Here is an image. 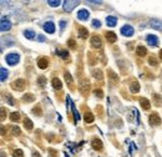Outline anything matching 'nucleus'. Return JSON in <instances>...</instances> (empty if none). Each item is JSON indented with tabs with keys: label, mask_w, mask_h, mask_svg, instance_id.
<instances>
[{
	"label": "nucleus",
	"mask_w": 162,
	"mask_h": 157,
	"mask_svg": "<svg viewBox=\"0 0 162 157\" xmlns=\"http://www.w3.org/2000/svg\"><path fill=\"white\" fill-rule=\"evenodd\" d=\"M5 60L9 65H16L19 62V60H20V56H19L18 52H10V54L6 55Z\"/></svg>",
	"instance_id": "obj_1"
},
{
	"label": "nucleus",
	"mask_w": 162,
	"mask_h": 157,
	"mask_svg": "<svg viewBox=\"0 0 162 157\" xmlns=\"http://www.w3.org/2000/svg\"><path fill=\"white\" fill-rule=\"evenodd\" d=\"M25 85H26L25 80H22V78H18V80H15L13 84H11V87H13L14 90H16V91H21V90L25 87Z\"/></svg>",
	"instance_id": "obj_2"
},
{
	"label": "nucleus",
	"mask_w": 162,
	"mask_h": 157,
	"mask_svg": "<svg viewBox=\"0 0 162 157\" xmlns=\"http://www.w3.org/2000/svg\"><path fill=\"white\" fill-rule=\"evenodd\" d=\"M79 5V1H74V0H67L64 3V9L66 11H71L74 7H76Z\"/></svg>",
	"instance_id": "obj_3"
},
{
	"label": "nucleus",
	"mask_w": 162,
	"mask_h": 157,
	"mask_svg": "<svg viewBox=\"0 0 162 157\" xmlns=\"http://www.w3.org/2000/svg\"><path fill=\"white\" fill-rule=\"evenodd\" d=\"M121 34L123 36H132L134 35V28L130 25H125L121 28Z\"/></svg>",
	"instance_id": "obj_4"
},
{
	"label": "nucleus",
	"mask_w": 162,
	"mask_h": 157,
	"mask_svg": "<svg viewBox=\"0 0 162 157\" xmlns=\"http://www.w3.org/2000/svg\"><path fill=\"white\" fill-rule=\"evenodd\" d=\"M91 45L94 47H96V49H99L101 47V45H102V41H101V37L99 35H94L91 37Z\"/></svg>",
	"instance_id": "obj_5"
},
{
	"label": "nucleus",
	"mask_w": 162,
	"mask_h": 157,
	"mask_svg": "<svg viewBox=\"0 0 162 157\" xmlns=\"http://www.w3.org/2000/svg\"><path fill=\"white\" fill-rule=\"evenodd\" d=\"M10 28H11L10 20H7V19H5V18H3L1 19V25H0L1 31H7V30H10Z\"/></svg>",
	"instance_id": "obj_6"
},
{
	"label": "nucleus",
	"mask_w": 162,
	"mask_h": 157,
	"mask_svg": "<svg viewBox=\"0 0 162 157\" xmlns=\"http://www.w3.org/2000/svg\"><path fill=\"white\" fill-rule=\"evenodd\" d=\"M44 30L46 31L47 34H52L55 31V24L52 21H47L44 24Z\"/></svg>",
	"instance_id": "obj_7"
},
{
	"label": "nucleus",
	"mask_w": 162,
	"mask_h": 157,
	"mask_svg": "<svg viewBox=\"0 0 162 157\" xmlns=\"http://www.w3.org/2000/svg\"><path fill=\"white\" fill-rule=\"evenodd\" d=\"M150 123H151L152 126H159L160 123H161L160 116H159V115H156V114H152L151 116H150Z\"/></svg>",
	"instance_id": "obj_8"
},
{
	"label": "nucleus",
	"mask_w": 162,
	"mask_h": 157,
	"mask_svg": "<svg viewBox=\"0 0 162 157\" xmlns=\"http://www.w3.org/2000/svg\"><path fill=\"white\" fill-rule=\"evenodd\" d=\"M89 87H90V82L87 80H84L80 84V91L84 93V95H87V92H89Z\"/></svg>",
	"instance_id": "obj_9"
},
{
	"label": "nucleus",
	"mask_w": 162,
	"mask_h": 157,
	"mask_svg": "<svg viewBox=\"0 0 162 157\" xmlns=\"http://www.w3.org/2000/svg\"><path fill=\"white\" fill-rule=\"evenodd\" d=\"M90 16V13L86 9H81V10H79V13H77V18L80 19V20H87Z\"/></svg>",
	"instance_id": "obj_10"
},
{
	"label": "nucleus",
	"mask_w": 162,
	"mask_h": 157,
	"mask_svg": "<svg viewBox=\"0 0 162 157\" xmlns=\"http://www.w3.org/2000/svg\"><path fill=\"white\" fill-rule=\"evenodd\" d=\"M91 143H92V147L96 150V151H101L104 147V145H102V142H101L99 138H92V141H91Z\"/></svg>",
	"instance_id": "obj_11"
},
{
	"label": "nucleus",
	"mask_w": 162,
	"mask_h": 157,
	"mask_svg": "<svg viewBox=\"0 0 162 157\" xmlns=\"http://www.w3.org/2000/svg\"><path fill=\"white\" fill-rule=\"evenodd\" d=\"M105 36H106V40L110 44H114L116 41V39H117V37H116V34L114 31H106L105 32Z\"/></svg>",
	"instance_id": "obj_12"
},
{
	"label": "nucleus",
	"mask_w": 162,
	"mask_h": 157,
	"mask_svg": "<svg viewBox=\"0 0 162 157\" xmlns=\"http://www.w3.org/2000/svg\"><path fill=\"white\" fill-rule=\"evenodd\" d=\"M146 40H147V43L151 45V46H157V45H159V39H157L155 35H147L146 36Z\"/></svg>",
	"instance_id": "obj_13"
},
{
	"label": "nucleus",
	"mask_w": 162,
	"mask_h": 157,
	"mask_svg": "<svg viewBox=\"0 0 162 157\" xmlns=\"http://www.w3.org/2000/svg\"><path fill=\"white\" fill-rule=\"evenodd\" d=\"M37 66L40 67V69H46V67L49 66V59L46 58H41L37 60Z\"/></svg>",
	"instance_id": "obj_14"
},
{
	"label": "nucleus",
	"mask_w": 162,
	"mask_h": 157,
	"mask_svg": "<svg viewBox=\"0 0 162 157\" xmlns=\"http://www.w3.org/2000/svg\"><path fill=\"white\" fill-rule=\"evenodd\" d=\"M106 24L108 26H115L116 24H117V19H116V16H112V15H110V16L106 18Z\"/></svg>",
	"instance_id": "obj_15"
},
{
	"label": "nucleus",
	"mask_w": 162,
	"mask_h": 157,
	"mask_svg": "<svg viewBox=\"0 0 162 157\" xmlns=\"http://www.w3.org/2000/svg\"><path fill=\"white\" fill-rule=\"evenodd\" d=\"M150 24H151V26L153 29H157V30H162V21H160V20H151L150 21Z\"/></svg>",
	"instance_id": "obj_16"
},
{
	"label": "nucleus",
	"mask_w": 162,
	"mask_h": 157,
	"mask_svg": "<svg viewBox=\"0 0 162 157\" xmlns=\"http://www.w3.org/2000/svg\"><path fill=\"white\" fill-rule=\"evenodd\" d=\"M79 36H80L81 39H86V37L89 36L87 29H85V28H82V26H80V28H79Z\"/></svg>",
	"instance_id": "obj_17"
},
{
	"label": "nucleus",
	"mask_w": 162,
	"mask_h": 157,
	"mask_svg": "<svg viewBox=\"0 0 162 157\" xmlns=\"http://www.w3.org/2000/svg\"><path fill=\"white\" fill-rule=\"evenodd\" d=\"M51 82H52V87L56 89V90H60V89L62 87L61 81H60L58 77H54V78H52V81H51Z\"/></svg>",
	"instance_id": "obj_18"
},
{
	"label": "nucleus",
	"mask_w": 162,
	"mask_h": 157,
	"mask_svg": "<svg viewBox=\"0 0 162 157\" xmlns=\"http://www.w3.org/2000/svg\"><path fill=\"white\" fill-rule=\"evenodd\" d=\"M140 102H141V106L144 110H148L151 107V104H150V101L147 99H140Z\"/></svg>",
	"instance_id": "obj_19"
},
{
	"label": "nucleus",
	"mask_w": 162,
	"mask_h": 157,
	"mask_svg": "<svg viewBox=\"0 0 162 157\" xmlns=\"http://www.w3.org/2000/svg\"><path fill=\"white\" fill-rule=\"evenodd\" d=\"M136 54L138 56H145L146 54H147V50H146L145 46H137L136 47Z\"/></svg>",
	"instance_id": "obj_20"
},
{
	"label": "nucleus",
	"mask_w": 162,
	"mask_h": 157,
	"mask_svg": "<svg viewBox=\"0 0 162 157\" xmlns=\"http://www.w3.org/2000/svg\"><path fill=\"white\" fill-rule=\"evenodd\" d=\"M24 36L26 37V39H29V40H33L34 37H35V32H34L33 30H25V31H24Z\"/></svg>",
	"instance_id": "obj_21"
},
{
	"label": "nucleus",
	"mask_w": 162,
	"mask_h": 157,
	"mask_svg": "<svg viewBox=\"0 0 162 157\" xmlns=\"http://www.w3.org/2000/svg\"><path fill=\"white\" fill-rule=\"evenodd\" d=\"M5 99H6V101H7V104H9V105H11V106H14V105H16V100H15L14 97L10 95V93H6V95H5Z\"/></svg>",
	"instance_id": "obj_22"
},
{
	"label": "nucleus",
	"mask_w": 162,
	"mask_h": 157,
	"mask_svg": "<svg viewBox=\"0 0 162 157\" xmlns=\"http://www.w3.org/2000/svg\"><path fill=\"white\" fill-rule=\"evenodd\" d=\"M131 91H132L134 93L140 91V84H138L137 81H134L132 84H131Z\"/></svg>",
	"instance_id": "obj_23"
},
{
	"label": "nucleus",
	"mask_w": 162,
	"mask_h": 157,
	"mask_svg": "<svg viewBox=\"0 0 162 157\" xmlns=\"http://www.w3.org/2000/svg\"><path fill=\"white\" fill-rule=\"evenodd\" d=\"M94 118L95 117H94V115L91 114V112H86L85 114V122L86 123H91L94 121Z\"/></svg>",
	"instance_id": "obj_24"
},
{
	"label": "nucleus",
	"mask_w": 162,
	"mask_h": 157,
	"mask_svg": "<svg viewBox=\"0 0 162 157\" xmlns=\"http://www.w3.org/2000/svg\"><path fill=\"white\" fill-rule=\"evenodd\" d=\"M24 126H25V129L30 131V130H33V122H31V120H29V118H25L24 120Z\"/></svg>",
	"instance_id": "obj_25"
},
{
	"label": "nucleus",
	"mask_w": 162,
	"mask_h": 157,
	"mask_svg": "<svg viewBox=\"0 0 162 157\" xmlns=\"http://www.w3.org/2000/svg\"><path fill=\"white\" fill-rule=\"evenodd\" d=\"M22 100L26 101V102H33V101L35 100V96H34L33 93H26V95H24V97H22Z\"/></svg>",
	"instance_id": "obj_26"
},
{
	"label": "nucleus",
	"mask_w": 162,
	"mask_h": 157,
	"mask_svg": "<svg viewBox=\"0 0 162 157\" xmlns=\"http://www.w3.org/2000/svg\"><path fill=\"white\" fill-rule=\"evenodd\" d=\"M10 118H11V121H13V122L19 121V120H20V114H19V112H11V114H10Z\"/></svg>",
	"instance_id": "obj_27"
},
{
	"label": "nucleus",
	"mask_w": 162,
	"mask_h": 157,
	"mask_svg": "<svg viewBox=\"0 0 162 157\" xmlns=\"http://www.w3.org/2000/svg\"><path fill=\"white\" fill-rule=\"evenodd\" d=\"M64 76H65V80H66V82H67L69 85H73V84H74V80H73V77H71L70 72H65V75H64Z\"/></svg>",
	"instance_id": "obj_28"
},
{
	"label": "nucleus",
	"mask_w": 162,
	"mask_h": 157,
	"mask_svg": "<svg viewBox=\"0 0 162 157\" xmlns=\"http://www.w3.org/2000/svg\"><path fill=\"white\" fill-rule=\"evenodd\" d=\"M0 71H1V77H0V80L5 81L6 77H7V74H9V72H7V70H5L4 67H1V70H0Z\"/></svg>",
	"instance_id": "obj_29"
},
{
	"label": "nucleus",
	"mask_w": 162,
	"mask_h": 157,
	"mask_svg": "<svg viewBox=\"0 0 162 157\" xmlns=\"http://www.w3.org/2000/svg\"><path fill=\"white\" fill-rule=\"evenodd\" d=\"M47 4L50 6H52V7H56V6H59L60 4H61V1H60V0H56V1H54V0H49Z\"/></svg>",
	"instance_id": "obj_30"
},
{
	"label": "nucleus",
	"mask_w": 162,
	"mask_h": 157,
	"mask_svg": "<svg viewBox=\"0 0 162 157\" xmlns=\"http://www.w3.org/2000/svg\"><path fill=\"white\" fill-rule=\"evenodd\" d=\"M153 101L157 102V105H161L162 104V97L159 95V93H155V95H153Z\"/></svg>",
	"instance_id": "obj_31"
},
{
	"label": "nucleus",
	"mask_w": 162,
	"mask_h": 157,
	"mask_svg": "<svg viewBox=\"0 0 162 157\" xmlns=\"http://www.w3.org/2000/svg\"><path fill=\"white\" fill-rule=\"evenodd\" d=\"M108 77H110L112 81H116V82H117V80H119L117 75H115V72H112V71H110V72H108Z\"/></svg>",
	"instance_id": "obj_32"
},
{
	"label": "nucleus",
	"mask_w": 162,
	"mask_h": 157,
	"mask_svg": "<svg viewBox=\"0 0 162 157\" xmlns=\"http://www.w3.org/2000/svg\"><path fill=\"white\" fill-rule=\"evenodd\" d=\"M59 52V55L61 56L62 59H66V58H69V52H67L66 50H61V51H58Z\"/></svg>",
	"instance_id": "obj_33"
},
{
	"label": "nucleus",
	"mask_w": 162,
	"mask_h": 157,
	"mask_svg": "<svg viewBox=\"0 0 162 157\" xmlns=\"http://www.w3.org/2000/svg\"><path fill=\"white\" fill-rule=\"evenodd\" d=\"M11 130H13V133L15 135V136H19L20 135V129L16 126H11Z\"/></svg>",
	"instance_id": "obj_34"
},
{
	"label": "nucleus",
	"mask_w": 162,
	"mask_h": 157,
	"mask_svg": "<svg viewBox=\"0 0 162 157\" xmlns=\"http://www.w3.org/2000/svg\"><path fill=\"white\" fill-rule=\"evenodd\" d=\"M14 157H24V153H22L21 150H15L14 151Z\"/></svg>",
	"instance_id": "obj_35"
},
{
	"label": "nucleus",
	"mask_w": 162,
	"mask_h": 157,
	"mask_svg": "<svg viewBox=\"0 0 162 157\" xmlns=\"http://www.w3.org/2000/svg\"><path fill=\"white\" fill-rule=\"evenodd\" d=\"M76 43H75V40H73V39H70L69 41H67V45H69V47L70 49H75L76 47V45H75Z\"/></svg>",
	"instance_id": "obj_36"
},
{
	"label": "nucleus",
	"mask_w": 162,
	"mask_h": 157,
	"mask_svg": "<svg viewBox=\"0 0 162 157\" xmlns=\"http://www.w3.org/2000/svg\"><path fill=\"white\" fill-rule=\"evenodd\" d=\"M148 62H150V65H152V66H157V65H159V64H157V60H155V58H152V56L148 59Z\"/></svg>",
	"instance_id": "obj_37"
},
{
	"label": "nucleus",
	"mask_w": 162,
	"mask_h": 157,
	"mask_svg": "<svg viewBox=\"0 0 162 157\" xmlns=\"http://www.w3.org/2000/svg\"><path fill=\"white\" fill-rule=\"evenodd\" d=\"M95 95L97 96V97H99V99H102V97H104V92H102V90H95Z\"/></svg>",
	"instance_id": "obj_38"
},
{
	"label": "nucleus",
	"mask_w": 162,
	"mask_h": 157,
	"mask_svg": "<svg viewBox=\"0 0 162 157\" xmlns=\"http://www.w3.org/2000/svg\"><path fill=\"white\" fill-rule=\"evenodd\" d=\"M92 26H94V28H100V26H101L100 20H96V19H95V20H92Z\"/></svg>",
	"instance_id": "obj_39"
},
{
	"label": "nucleus",
	"mask_w": 162,
	"mask_h": 157,
	"mask_svg": "<svg viewBox=\"0 0 162 157\" xmlns=\"http://www.w3.org/2000/svg\"><path fill=\"white\" fill-rule=\"evenodd\" d=\"M94 76H95V78L101 80V78H102V74H101V71H97V74H96V71H95V72H94Z\"/></svg>",
	"instance_id": "obj_40"
},
{
	"label": "nucleus",
	"mask_w": 162,
	"mask_h": 157,
	"mask_svg": "<svg viewBox=\"0 0 162 157\" xmlns=\"http://www.w3.org/2000/svg\"><path fill=\"white\" fill-rule=\"evenodd\" d=\"M34 112H35V115H41V110H40V106H37V107H34Z\"/></svg>",
	"instance_id": "obj_41"
},
{
	"label": "nucleus",
	"mask_w": 162,
	"mask_h": 157,
	"mask_svg": "<svg viewBox=\"0 0 162 157\" xmlns=\"http://www.w3.org/2000/svg\"><path fill=\"white\" fill-rule=\"evenodd\" d=\"M45 82H46V80H45V77H39V84H40V86H44L45 85Z\"/></svg>",
	"instance_id": "obj_42"
},
{
	"label": "nucleus",
	"mask_w": 162,
	"mask_h": 157,
	"mask_svg": "<svg viewBox=\"0 0 162 157\" xmlns=\"http://www.w3.org/2000/svg\"><path fill=\"white\" fill-rule=\"evenodd\" d=\"M1 121H4V118H5V108H1Z\"/></svg>",
	"instance_id": "obj_43"
},
{
	"label": "nucleus",
	"mask_w": 162,
	"mask_h": 157,
	"mask_svg": "<svg viewBox=\"0 0 162 157\" xmlns=\"http://www.w3.org/2000/svg\"><path fill=\"white\" fill-rule=\"evenodd\" d=\"M65 24H66V21H65V20H61V21H60V26H61V29L65 28Z\"/></svg>",
	"instance_id": "obj_44"
},
{
	"label": "nucleus",
	"mask_w": 162,
	"mask_h": 157,
	"mask_svg": "<svg viewBox=\"0 0 162 157\" xmlns=\"http://www.w3.org/2000/svg\"><path fill=\"white\" fill-rule=\"evenodd\" d=\"M37 39H39V41H45V37H44L43 35H39V37H37Z\"/></svg>",
	"instance_id": "obj_45"
},
{
	"label": "nucleus",
	"mask_w": 162,
	"mask_h": 157,
	"mask_svg": "<svg viewBox=\"0 0 162 157\" xmlns=\"http://www.w3.org/2000/svg\"><path fill=\"white\" fill-rule=\"evenodd\" d=\"M33 157H40V155H39V153H37V152H34Z\"/></svg>",
	"instance_id": "obj_46"
},
{
	"label": "nucleus",
	"mask_w": 162,
	"mask_h": 157,
	"mask_svg": "<svg viewBox=\"0 0 162 157\" xmlns=\"http://www.w3.org/2000/svg\"><path fill=\"white\" fill-rule=\"evenodd\" d=\"M89 3H91V4H101V1H89Z\"/></svg>",
	"instance_id": "obj_47"
},
{
	"label": "nucleus",
	"mask_w": 162,
	"mask_h": 157,
	"mask_svg": "<svg viewBox=\"0 0 162 157\" xmlns=\"http://www.w3.org/2000/svg\"><path fill=\"white\" fill-rule=\"evenodd\" d=\"M160 58H161V60H162V50L160 51Z\"/></svg>",
	"instance_id": "obj_48"
}]
</instances>
